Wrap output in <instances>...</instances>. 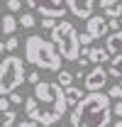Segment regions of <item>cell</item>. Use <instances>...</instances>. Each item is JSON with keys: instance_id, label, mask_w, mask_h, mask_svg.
Returning <instances> with one entry per match:
<instances>
[{"instance_id": "obj_5", "label": "cell", "mask_w": 122, "mask_h": 127, "mask_svg": "<svg viewBox=\"0 0 122 127\" xmlns=\"http://www.w3.org/2000/svg\"><path fill=\"white\" fill-rule=\"evenodd\" d=\"M25 78V61L20 56H5L0 61V95H10L12 91H17Z\"/></svg>"}, {"instance_id": "obj_19", "label": "cell", "mask_w": 122, "mask_h": 127, "mask_svg": "<svg viewBox=\"0 0 122 127\" xmlns=\"http://www.w3.org/2000/svg\"><path fill=\"white\" fill-rule=\"evenodd\" d=\"M103 12H105V17H122V2H115L112 7H107Z\"/></svg>"}, {"instance_id": "obj_13", "label": "cell", "mask_w": 122, "mask_h": 127, "mask_svg": "<svg viewBox=\"0 0 122 127\" xmlns=\"http://www.w3.org/2000/svg\"><path fill=\"white\" fill-rule=\"evenodd\" d=\"M17 17L10 12V15H2L0 17V27H2V34H15V30H17Z\"/></svg>"}, {"instance_id": "obj_15", "label": "cell", "mask_w": 122, "mask_h": 127, "mask_svg": "<svg viewBox=\"0 0 122 127\" xmlns=\"http://www.w3.org/2000/svg\"><path fill=\"white\" fill-rule=\"evenodd\" d=\"M17 122V112L10 108V110H0V127H12Z\"/></svg>"}, {"instance_id": "obj_27", "label": "cell", "mask_w": 122, "mask_h": 127, "mask_svg": "<svg viewBox=\"0 0 122 127\" xmlns=\"http://www.w3.org/2000/svg\"><path fill=\"white\" fill-rule=\"evenodd\" d=\"M115 2H120V0H100V10H107V7H112Z\"/></svg>"}, {"instance_id": "obj_25", "label": "cell", "mask_w": 122, "mask_h": 127, "mask_svg": "<svg viewBox=\"0 0 122 127\" xmlns=\"http://www.w3.org/2000/svg\"><path fill=\"white\" fill-rule=\"evenodd\" d=\"M54 25H56V20H54V17H42V27H44V30H51Z\"/></svg>"}, {"instance_id": "obj_24", "label": "cell", "mask_w": 122, "mask_h": 127, "mask_svg": "<svg viewBox=\"0 0 122 127\" xmlns=\"http://www.w3.org/2000/svg\"><path fill=\"white\" fill-rule=\"evenodd\" d=\"M10 108H12L10 98H7V95H0V110H10Z\"/></svg>"}, {"instance_id": "obj_31", "label": "cell", "mask_w": 122, "mask_h": 127, "mask_svg": "<svg viewBox=\"0 0 122 127\" xmlns=\"http://www.w3.org/2000/svg\"><path fill=\"white\" fill-rule=\"evenodd\" d=\"M115 127H122V117H117V122H115Z\"/></svg>"}, {"instance_id": "obj_22", "label": "cell", "mask_w": 122, "mask_h": 127, "mask_svg": "<svg viewBox=\"0 0 122 127\" xmlns=\"http://www.w3.org/2000/svg\"><path fill=\"white\" fill-rule=\"evenodd\" d=\"M17 47H20V42H17V37H12V34H10V37H7V42H5V49H7V51H15Z\"/></svg>"}, {"instance_id": "obj_8", "label": "cell", "mask_w": 122, "mask_h": 127, "mask_svg": "<svg viewBox=\"0 0 122 127\" xmlns=\"http://www.w3.org/2000/svg\"><path fill=\"white\" fill-rule=\"evenodd\" d=\"M63 2H66L68 12L78 20H88L95 10V0H63Z\"/></svg>"}, {"instance_id": "obj_20", "label": "cell", "mask_w": 122, "mask_h": 127, "mask_svg": "<svg viewBox=\"0 0 122 127\" xmlns=\"http://www.w3.org/2000/svg\"><path fill=\"white\" fill-rule=\"evenodd\" d=\"M78 42H81V47H91L95 39H93L91 32H81V34H78Z\"/></svg>"}, {"instance_id": "obj_29", "label": "cell", "mask_w": 122, "mask_h": 127, "mask_svg": "<svg viewBox=\"0 0 122 127\" xmlns=\"http://www.w3.org/2000/svg\"><path fill=\"white\" fill-rule=\"evenodd\" d=\"M27 81L30 83H39V71H32L30 76H27Z\"/></svg>"}, {"instance_id": "obj_11", "label": "cell", "mask_w": 122, "mask_h": 127, "mask_svg": "<svg viewBox=\"0 0 122 127\" xmlns=\"http://www.w3.org/2000/svg\"><path fill=\"white\" fill-rule=\"evenodd\" d=\"M105 49L110 51V54H120V51H122V30H115L112 34H107Z\"/></svg>"}, {"instance_id": "obj_2", "label": "cell", "mask_w": 122, "mask_h": 127, "mask_svg": "<svg viewBox=\"0 0 122 127\" xmlns=\"http://www.w3.org/2000/svg\"><path fill=\"white\" fill-rule=\"evenodd\" d=\"M112 117L110 95L103 91H88L71 110V127H107Z\"/></svg>"}, {"instance_id": "obj_30", "label": "cell", "mask_w": 122, "mask_h": 127, "mask_svg": "<svg viewBox=\"0 0 122 127\" xmlns=\"http://www.w3.org/2000/svg\"><path fill=\"white\" fill-rule=\"evenodd\" d=\"M2 51H7V49H5V44H2V42H0V56H2Z\"/></svg>"}, {"instance_id": "obj_26", "label": "cell", "mask_w": 122, "mask_h": 127, "mask_svg": "<svg viewBox=\"0 0 122 127\" xmlns=\"http://www.w3.org/2000/svg\"><path fill=\"white\" fill-rule=\"evenodd\" d=\"M17 127H39V122H34L32 117H27V120H22V122H20Z\"/></svg>"}, {"instance_id": "obj_21", "label": "cell", "mask_w": 122, "mask_h": 127, "mask_svg": "<svg viewBox=\"0 0 122 127\" xmlns=\"http://www.w3.org/2000/svg\"><path fill=\"white\" fill-rule=\"evenodd\" d=\"M10 12H20L22 10V0H7V5H5Z\"/></svg>"}, {"instance_id": "obj_17", "label": "cell", "mask_w": 122, "mask_h": 127, "mask_svg": "<svg viewBox=\"0 0 122 127\" xmlns=\"http://www.w3.org/2000/svg\"><path fill=\"white\" fill-rule=\"evenodd\" d=\"M56 83H61V86H63V88H66V86H71V83H73V73H71V71H56Z\"/></svg>"}, {"instance_id": "obj_3", "label": "cell", "mask_w": 122, "mask_h": 127, "mask_svg": "<svg viewBox=\"0 0 122 127\" xmlns=\"http://www.w3.org/2000/svg\"><path fill=\"white\" fill-rule=\"evenodd\" d=\"M25 61L34 68L44 71H59L61 68V54L51 39H44L39 34H30L25 39Z\"/></svg>"}, {"instance_id": "obj_6", "label": "cell", "mask_w": 122, "mask_h": 127, "mask_svg": "<svg viewBox=\"0 0 122 127\" xmlns=\"http://www.w3.org/2000/svg\"><path fill=\"white\" fill-rule=\"evenodd\" d=\"M25 5L39 12L42 17H54V20H63V15L68 12L63 0H25Z\"/></svg>"}, {"instance_id": "obj_14", "label": "cell", "mask_w": 122, "mask_h": 127, "mask_svg": "<svg viewBox=\"0 0 122 127\" xmlns=\"http://www.w3.org/2000/svg\"><path fill=\"white\" fill-rule=\"evenodd\" d=\"M107 73L115 76V78H122V51H120V54H112L110 66H107Z\"/></svg>"}, {"instance_id": "obj_32", "label": "cell", "mask_w": 122, "mask_h": 127, "mask_svg": "<svg viewBox=\"0 0 122 127\" xmlns=\"http://www.w3.org/2000/svg\"><path fill=\"white\" fill-rule=\"evenodd\" d=\"M0 12H2V5H0Z\"/></svg>"}, {"instance_id": "obj_4", "label": "cell", "mask_w": 122, "mask_h": 127, "mask_svg": "<svg viewBox=\"0 0 122 127\" xmlns=\"http://www.w3.org/2000/svg\"><path fill=\"white\" fill-rule=\"evenodd\" d=\"M49 32H51V42L56 44L61 59H66V61H78L81 42H78L76 25L68 22V20H56V25H54Z\"/></svg>"}, {"instance_id": "obj_28", "label": "cell", "mask_w": 122, "mask_h": 127, "mask_svg": "<svg viewBox=\"0 0 122 127\" xmlns=\"http://www.w3.org/2000/svg\"><path fill=\"white\" fill-rule=\"evenodd\" d=\"M112 112H115L117 117H122V100H117V103L112 105Z\"/></svg>"}, {"instance_id": "obj_10", "label": "cell", "mask_w": 122, "mask_h": 127, "mask_svg": "<svg viewBox=\"0 0 122 127\" xmlns=\"http://www.w3.org/2000/svg\"><path fill=\"white\" fill-rule=\"evenodd\" d=\"M86 56L91 59V64H107L112 59V54H110L105 47H88V54H86Z\"/></svg>"}, {"instance_id": "obj_9", "label": "cell", "mask_w": 122, "mask_h": 127, "mask_svg": "<svg viewBox=\"0 0 122 127\" xmlns=\"http://www.w3.org/2000/svg\"><path fill=\"white\" fill-rule=\"evenodd\" d=\"M86 32H91L93 39H100V37H105L107 32H110V27H107V20L100 15H91L88 20H86Z\"/></svg>"}, {"instance_id": "obj_1", "label": "cell", "mask_w": 122, "mask_h": 127, "mask_svg": "<svg viewBox=\"0 0 122 127\" xmlns=\"http://www.w3.org/2000/svg\"><path fill=\"white\" fill-rule=\"evenodd\" d=\"M66 95H63V86L61 83H51V81H39L34 83V95L25 98V112L34 122L44 127L56 125L61 117L66 115Z\"/></svg>"}, {"instance_id": "obj_23", "label": "cell", "mask_w": 122, "mask_h": 127, "mask_svg": "<svg viewBox=\"0 0 122 127\" xmlns=\"http://www.w3.org/2000/svg\"><path fill=\"white\" fill-rule=\"evenodd\" d=\"M7 98H10V103H12V105H22V95L17 93V91H12Z\"/></svg>"}, {"instance_id": "obj_7", "label": "cell", "mask_w": 122, "mask_h": 127, "mask_svg": "<svg viewBox=\"0 0 122 127\" xmlns=\"http://www.w3.org/2000/svg\"><path fill=\"white\" fill-rule=\"evenodd\" d=\"M107 68H103V64H93V68L83 76V88L86 91H103L107 86Z\"/></svg>"}, {"instance_id": "obj_16", "label": "cell", "mask_w": 122, "mask_h": 127, "mask_svg": "<svg viewBox=\"0 0 122 127\" xmlns=\"http://www.w3.org/2000/svg\"><path fill=\"white\" fill-rule=\"evenodd\" d=\"M17 22H20V27H25V30H32V27L37 25V17L32 15V12H22V17H20Z\"/></svg>"}, {"instance_id": "obj_18", "label": "cell", "mask_w": 122, "mask_h": 127, "mask_svg": "<svg viewBox=\"0 0 122 127\" xmlns=\"http://www.w3.org/2000/svg\"><path fill=\"white\" fill-rule=\"evenodd\" d=\"M107 95H110V98H115V100H122V78H117L115 86H110V88H107Z\"/></svg>"}, {"instance_id": "obj_12", "label": "cell", "mask_w": 122, "mask_h": 127, "mask_svg": "<svg viewBox=\"0 0 122 127\" xmlns=\"http://www.w3.org/2000/svg\"><path fill=\"white\" fill-rule=\"evenodd\" d=\"M63 95H66V103H68V105H76L78 100L86 95V91L78 88V86H66V88H63Z\"/></svg>"}]
</instances>
